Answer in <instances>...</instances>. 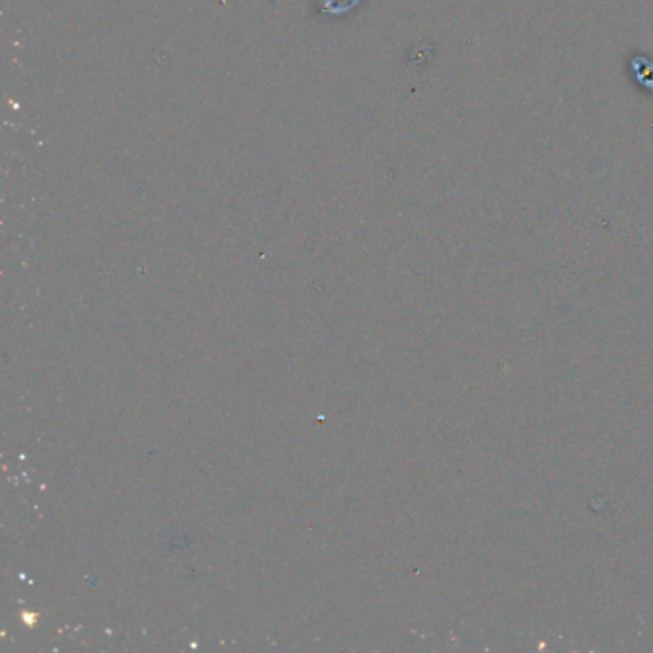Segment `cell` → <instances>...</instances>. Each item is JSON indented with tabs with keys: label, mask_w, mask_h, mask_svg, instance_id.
<instances>
[{
	"label": "cell",
	"mask_w": 653,
	"mask_h": 653,
	"mask_svg": "<svg viewBox=\"0 0 653 653\" xmlns=\"http://www.w3.org/2000/svg\"><path fill=\"white\" fill-rule=\"evenodd\" d=\"M632 69H634V73H636V77H638V81L644 85V87H648V89H653V64L652 62H648V60H644V58H636L634 62H632Z\"/></svg>",
	"instance_id": "1"
}]
</instances>
